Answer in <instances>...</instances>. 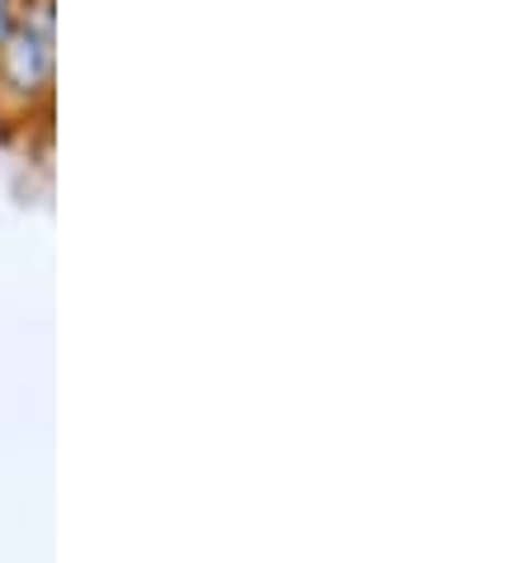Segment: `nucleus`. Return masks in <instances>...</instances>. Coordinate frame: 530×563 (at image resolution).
I'll use <instances>...</instances> for the list:
<instances>
[{"label": "nucleus", "instance_id": "obj_1", "mask_svg": "<svg viewBox=\"0 0 530 563\" xmlns=\"http://www.w3.org/2000/svg\"><path fill=\"white\" fill-rule=\"evenodd\" d=\"M5 62H10V76H14V86H38L43 76H48L53 67V53H48V38L43 34H14V43L5 48Z\"/></svg>", "mask_w": 530, "mask_h": 563}]
</instances>
